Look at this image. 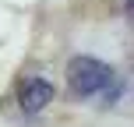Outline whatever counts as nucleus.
Segmentation results:
<instances>
[{
    "mask_svg": "<svg viewBox=\"0 0 134 127\" xmlns=\"http://www.w3.org/2000/svg\"><path fill=\"white\" fill-rule=\"evenodd\" d=\"M127 25H131V32H134V0H127Z\"/></svg>",
    "mask_w": 134,
    "mask_h": 127,
    "instance_id": "7ed1b4c3",
    "label": "nucleus"
},
{
    "mask_svg": "<svg viewBox=\"0 0 134 127\" xmlns=\"http://www.w3.org/2000/svg\"><path fill=\"white\" fill-rule=\"evenodd\" d=\"M113 81H116L113 67L95 60V57H74V60L67 64V88H71L78 99L106 92V88H113Z\"/></svg>",
    "mask_w": 134,
    "mask_h": 127,
    "instance_id": "f257e3e1",
    "label": "nucleus"
},
{
    "mask_svg": "<svg viewBox=\"0 0 134 127\" xmlns=\"http://www.w3.org/2000/svg\"><path fill=\"white\" fill-rule=\"evenodd\" d=\"M18 102H21L25 113H42V109L53 102V85H49L46 78H39V74L21 78V85H18Z\"/></svg>",
    "mask_w": 134,
    "mask_h": 127,
    "instance_id": "f03ea898",
    "label": "nucleus"
}]
</instances>
